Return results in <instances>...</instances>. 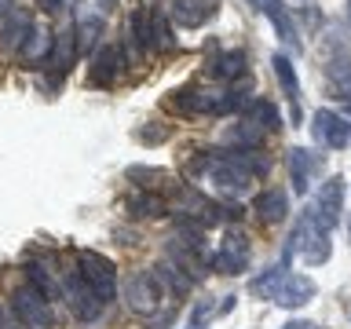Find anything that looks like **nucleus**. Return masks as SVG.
<instances>
[{"label": "nucleus", "mask_w": 351, "mask_h": 329, "mask_svg": "<svg viewBox=\"0 0 351 329\" xmlns=\"http://www.w3.org/2000/svg\"><path fill=\"white\" fill-rule=\"evenodd\" d=\"M282 278H285V263H278V267H271V271H263L260 278H252V282H249V293H252V296H263V300H274V293H278Z\"/></svg>", "instance_id": "b1692460"}, {"label": "nucleus", "mask_w": 351, "mask_h": 329, "mask_svg": "<svg viewBox=\"0 0 351 329\" xmlns=\"http://www.w3.org/2000/svg\"><path fill=\"white\" fill-rule=\"evenodd\" d=\"M19 62L22 66H33V70H44V62H48V51H51V37L44 29H37L33 26L26 37H22V44H19Z\"/></svg>", "instance_id": "4468645a"}, {"label": "nucleus", "mask_w": 351, "mask_h": 329, "mask_svg": "<svg viewBox=\"0 0 351 329\" xmlns=\"http://www.w3.org/2000/svg\"><path fill=\"white\" fill-rule=\"evenodd\" d=\"M128 180L139 183L143 191H147V186H158V180H169V172H165V169H143V164H132Z\"/></svg>", "instance_id": "bb28decb"}, {"label": "nucleus", "mask_w": 351, "mask_h": 329, "mask_svg": "<svg viewBox=\"0 0 351 329\" xmlns=\"http://www.w3.org/2000/svg\"><path fill=\"white\" fill-rule=\"evenodd\" d=\"M315 296V282L307 278V274H285L278 293H274V300H278L282 307H300Z\"/></svg>", "instance_id": "f3484780"}, {"label": "nucleus", "mask_w": 351, "mask_h": 329, "mask_svg": "<svg viewBox=\"0 0 351 329\" xmlns=\"http://www.w3.org/2000/svg\"><path fill=\"white\" fill-rule=\"evenodd\" d=\"M326 88L333 99L351 106V55L348 51H333L326 59Z\"/></svg>", "instance_id": "f8f14e48"}, {"label": "nucleus", "mask_w": 351, "mask_h": 329, "mask_svg": "<svg viewBox=\"0 0 351 329\" xmlns=\"http://www.w3.org/2000/svg\"><path fill=\"white\" fill-rule=\"evenodd\" d=\"M172 33H169V22L165 15H154V48H172Z\"/></svg>", "instance_id": "c85d7f7f"}, {"label": "nucleus", "mask_w": 351, "mask_h": 329, "mask_svg": "<svg viewBox=\"0 0 351 329\" xmlns=\"http://www.w3.org/2000/svg\"><path fill=\"white\" fill-rule=\"evenodd\" d=\"M252 4H256L263 15L271 19V26H274V33H278L282 40H289L293 48H300V44H296V29H293V19H289V11H285V4L282 0H252Z\"/></svg>", "instance_id": "aec40b11"}, {"label": "nucleus", "mask_w": 351, "mask_h": 329, "mask_svg": "<svg viewBox=\"0 0 351 329\" xmlns=\"http://www.w3.org/2000/svg\"><path fill=\"white\" fill-rule=\"evenodd\" d=\"M26 278H29L33 289L44 293L48 300H51V296H59V278H48V271H44L40 263H29V267H26Z\"/></svg>", "instance_id": "a878e982"}, {"label": "nucleus", "mask_w": 351, "mask_h": 329, "mask_svg": "<svg viewBox=\"0 0 351 329\" xmlns=\"http://www.w3.org/2000/svg\"><path fill=\"white\" fill-rule=\"evenodd\" d=\"M8 11H11V0H0V19H4Z\"/></svg>", "instance_id": "473e14b6"}, {"label": "nucleus", "mask_w": 351, "mask_h": 329, "mask_svg": "<svg viewBox=\"0 0 351 329\" xmlns=\"http://www.w3.org/2000/svg\"><path fill=\"white\" fill-rule=\"evenodd\" d=\"M249 256H252V249H249V238L245 234H230L219 241V249H216V256L208 260L213 267L219 271V274H241L249 267Z\"/></svg>", "instance_id": "6e6552de"}, {"label": "nucleus", "mask_w": 351, "mask_h": 329, "mask_svg": "<svg viewBox=\"0 0 351 329\" xmlns=\"http://www.w3.org/2000/svg\"><path fill=\"white\" fill-rule=\"evenodd\" d=\"M128 44L136 55H147L154 51V11L147 8H136L128 19Z\"/></svg>", "instance_id": "2eb2a0df"}, {"label": "nucleus", "mask_w": 351, "mask_h": 329, "mask_svg": "<svg viewBox=\"0 0 351 329\" xmlns=\"http://www.w3.org/2000/svg\"><path fill=\"white\" fill-rule=\"evenodd\" d=\"M340 212H344V175H329V180L322 183V191H318V197H315V212L311 216L329 230V227H337Z\"/></svg>", "instance_id": "1a4fd4ad"}, {"label": "nucleus", "mask_w": 351, "mask_h": 329, "mask_svg": "<svg viewBox=\"0 0 351 329\" xmlns=\"http://www.w3.org/2000/svg\"><path fill=\"white\" fill-rule=\"evenodd\" d=\"M77 263H81V278L92 285V289L99 293V300H114V293H117V267H114V260H106L103 252H81L77 256Z\"/></svg>", "instance_id": "39448f33"}, {"label": "nucleus", "mask_w": 351, "mask_h": 329, "mask_svg": "<svg viewBox=\"0 0 351 329\" xmlns=\"http://www.w3.org/2000/svg\"><path fill=\"white\" fill-rule=\"evenodd\" d=\"M161 282L154 278V271H136V274H128V282H125V300L132 311H154V307L161 304Z\"/></svg>", "instance_id": "0eeeda50"}, {"label": "nucleus", "mask_w": 351, "mask_h": 329, "mask_svg": "<svg viewBox=\"0 0 351 329\" xmlns=\"http://www.w3.org/2000/svg\"><path fill=\"white\" fill-rule=\"evenodd\" d=\"M348 238H351V219H348Z\"/></svg>", "instance_id": "e433bc0d"}, {"label": "nucleus", "mask_w": 351, "mask_h": 329, "mask_svg": "<svg viewBox=\"0 0 351 329\" xmlns=\"http://www.w3.org/2000/svg\"><path fill=\"white\" fill-rule=\"evenodd\" d=\"M271 66H274V77L282 84V95L289 99V110H293V125H300V81H296V70H293V59L289 55H271Z\"/></svg>", "instance_id": "ddd939ff"}, {"label": "nucleus", "mask_w": 351, "mask_h": 329, "mask_svg": "<svg viewBox=\"0 0 351 329\" xmlns=\"http://www.w3.org/2000/svg\"><path fill=\"white\" fill-rule=\"evenodd\" d=\"M348 22H351V0H348Z\"/></svg>", "instance_id": "f704fd0d"}, {"label": "nucleus", "mask_w": 351, "mask_h": 329, "mask_svg": "<svg viewBox=\"0 0 351 329\" xmlns=\"http://www.w3.org/2000/svg\"><path fill=\"white\" fill-rule=\"evenodd\" d=\"M33 29V19H29V11H19V8H11L4 19H0V44L4 48H19L22 37Z\"/></svg>", "instance_id": "6ab92c4d"}, {"label": "nucleus", "mask_w": 351, "mask_h": 329, "mask_svg": "<svg viewBox=\"0 0 351 329\" xmlns=\"http://www.w3.org/2000/svg\"><path fill=\"white\" fill-rule=\"evenodd\" d=\"M0 329H8V318H4V311H0Z\"/></svg>", "instance_id": "72a5a7b5"}, {"label": "nucleus", "mask_w": 351, "mask_h": 329, "mask_svg": "<svg viewBox=\"0 0 351 329\" xmlns=\"http://www.w3.org/2000/svg\"><path fill=\"white\" fill-rule=\"evenodd\" d=\"M11 311H15L19 322L29 326V329H51L55 326L51 300L44 293H37L33 285H22V289L11 293Z\"/></svg>", "instance_id": "20e7f679"}, {"label": "nucleus", "mask_w": 351, "mask_h": 329, "mask_svg": "<svg viewBox=\"0 0 351 329\" xmlns=\"http://www.w3.org/2000/svg\"><path fill=\"white\" fill-rule=\"evenodd\" d=\"M216 11H219V0H172L169 19L183 29H197L208 19H216Z\"/></svg>", "instance_id": "9b49d317"}, {"label": "nucleus", "mask_w": 351, "mask_h": 329, "mask_svg": "<svg viewBox=\"0 0 351 329\" xmlns=\"http://www.w3.org/2000/svg\"><path fill=\"white\" fill-rule=\"evenodd\" d=\"M289 175H293V191L296 194H307V186H311V172H315V164H318V158L311 150H304V147H293L289 150Z\"/></svg>", "instance_id": "a211bd4d"}, {"label": "nucleus", "mask_w": 351, "mask_h": 329, "mask_svg": "<svg viewBox=\"0 0 351 329\" xmlns=\"http://www.w3.org/2000/svg\"><path fill=\"white\" fill-rule=\"evenodd\" d=\"M311 136L329 150H344L351 143V121L340 117L337 110H318L311 117Z\"/></svg>", "instance_id": "423d86ee"}, {"label": "nucleus", "mask_w": 351, "mask_h": 329, "mask_svg": "<svg viewBox=\"0 0 351 329\" xmlns=\"http://www.w3.org/2000/svg\"><path fill=\"white\" fill-rule=\"evenodd\" d=\"M252 212L260 216V223H282L285 212H289V197H285L282 186H271V191L256 194V202H252Z\"/></svg>", "instance_id": "dca6fc26"}, {"label": "nucleus", "mask_w": 351, "mask_h": 329, "mask_svg": "<svg viewBox=\"0 0 351 329\" xmlns=\"http://www.w3.org/2000/svg\"><path fill=\"white\" fill-rule=\"evenodd\" d=\"M186 329H202V326H194V322H191V326H186Z\"/></svg>", "instance_id": "c9c22d12"}, {"label": "nucleus", "mask_w": 351, "mask_h": 329, "mask_svg": "<svg viewBox=\"0 0 351 329\" xmlns=\"http://www.w3.org/2000/svg\"><path fill=\"white\" fill-rule=\"evenodd\" d=\"M293 252H300L304 263H311V267L326 263L329 252H333V245H329V230L318 223L311 212H304L300 219H296V227L289 234V245H285V260H289Z\"/></svg>", "instance_id": "f257e3e1"}, {"label": "nucleus", "mask_w": 351, "mask_h": 329, "mask_svg": "<svg viewBox=\"0 0 351 329\" xmlns=\"http://www.w3.org/2000/svg\"><path fill=\"white\" fill-rule=\"evenodd\" d=\"M37 4H40L44 11H59V8H62V0H37Z\"/></svg>", "instance_id": "c756f323"}, {"label": "nucleus", "mask_w": 351, "mask_h": 329, "mask_svg": "<svg viewBox=\"0 0 351 329\" xmlns=\"http://www.w3.org/2000/svg\"><path fill=\"white\" fill-rule=\"evenodd\" d=\"M95 4H99V11L106 15V11H114V8H117V0H95Z\"/></svg>", "instance_id": "2f4dec72"}, {"label": "nucleus", "mask_w": 351, "mask_h": 329, "mask_svg": "<svg viewBox=\"0 0 351 329\" xmlns=\"http://www.w3.org/2000/svg\"><path fill=\"white\" fill-rule=\"evenodd\" d=\"M282 329H318L315 322H285Z\"/></svg>", "instance_id": "7c9ffc66"}, {"label": "nucleus", "mask_w": 351, "mask_h": 329, "mask_svg": "<svg viewBox=\"0 0 351 329\" xmlns=\"http://www.w3.org/2000/svg\"><path fill=\"white\" fill-rule=\"evenodd\" d=\"M172 136V128L169 125H147V128H139L136 132V139L139 143H147V147H158V143H165Z\"/></svg>", "instance_id": "cd10ccee"}, {"label": "nucleus", "mask_w": 351, "mask_h": 329, "mask_svg": "<svg viewBox=\"0 0 351 329\" xmlns=\"http://www.w3.org/2000/svg\"><path fill=\"white\" fill-rule=\"evenodd\" d=\"M213 73L223 77V81H234V77L245 73V55H241V51H223V55H216V59H213Z\"/></svg>", "instance_id": "393cba45"}, {"label": "nucleus", "mask_w": 351, "mask_h": 329, "mask_svg": "<svg viewBox=\"0 0 351 329\" xmlns=\"http://www.w3.org/2000/svg\"><path fill=\"white\" fill-rule=\"evenodd\" d=\"M125 208H128L136 219H158V216L169 212V202H165V197H158L154 191H136V194H128Z\"/></svg>", "instance_id": "412c9836"}, {"label": "nucleus", "mask_w": 351, "mask_h": 329, "mask_svg": "<svg viewBox=\"0 0 351 329\" xmlns=\"http://www.w3.org/2000/svg\"><path fill=\"white\" fill-rule=\"evenodd\" d=\"M165 110H176V114H186V117L219 114L223 110V92H213V88H202V84H186L180 92H169Z\"/></svg>", "instance_id": "7ed1b4c3"}, {"label": "nucleus", "mask_w": 351, "mask_h": 329, "mask_svg": "<svg viewBox=\"0 0 351 329\" xmlns=\"http://www.w3.org/2000/svg\"><path fill=\"white\" fill-rule=\"evenodd\" d=\"M88 8V4H84ZM99 33H103V15H88V11H77V26H73V40H77V55L95 48Z\"/></svg>", "instance_id": "4be33fe9"}, {"label": "nucleus", "mask_w": 351, "mask_h": 329, "mask_svg": "<svg viewBox=\"0 0 351 329\" xmlns=\"http://www.w3.org/2000/svg\"><path fill=\"white\" fill-rule=\"evenodd\" d=\"M245 121L256 125L260 132H278L282 128L278 110H274V103H267V99H249L245 103Z\"/></svg>", "instance_id": "5701e85b"}, {"label": "nucleus", "mask_w": 351, "mask_h": 329, "mask_svg": "<svg viewBox=\"0 0 351 329\" xmlns=\"http://www.w3.org/2000/svg\"><path fill=\"white\" fill-rule=\"evenodd\" d=\"M121 70H125V51H121L117 44H103V48L95 51L92 66H88V81L95 88H110L117 81Z\"/></svg>", "instance_id": "9d476101"}, {"label": "nucleus", "mask_w": 351, "mask_h": 329, "mask_svg": "<svg viewBox=\"0 0 351 329\" xmlns=\"http://www.w3.org/2000/svg\"><path fill=\"white\" fill-rule=\"evenodd\" d=\"M59 293L66 307H70V315L77 322H95L99 315H103V300H99V293L81 278V271H66L59 278Z\"/></svg>", "instance_id": "f03ea898"}]
</instances>
